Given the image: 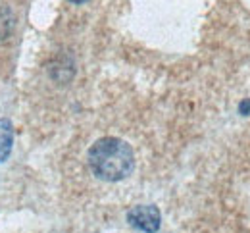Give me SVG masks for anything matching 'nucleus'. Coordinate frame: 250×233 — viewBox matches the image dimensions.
<instances>
[{"instance_id":"nucleus-3","label":"nucleus","mask_w":250,"mask_h":233,"mask_svg":"<svg viewBox=\"0 0 250 233\" xmlns=\"http://www.w3.org/2000/svg\"><path fill=\"white\" fill-rule=\"evenodd\" d=\"M14 148V126L8 118H0V162H6Z\"/></svg>"},{"instance_id":"nucleus-1","label":"nucleus","mask_w":250,"mask_h":233,"mask_svg":"<svg viewBox=\"0 0 250 233\" xmlns=\"http://www.w3.org/2000/svg\"><path fill=\"white\" fill-rule=\"evenodd\" d=\"M87 162L98 179L122 181L135 169V152L124 139L102 137L89 148Z\"/></svg>"},{"instance_id":"nucleus-4","label":"nucleus","mask_w":250,"mask_h":233,"mask_svg":"<svg viewBox=\"0 0 250 233\" xmlns=\"http://www.w3.org/2000/svg\"><path fill=\"white\" fill-rule=\"evenodd\" d=\"M239 114H241V116H250V99L241 100V104H239Z\"/></svg>"},{"instance_id":"nucleus-5","label":"nucleus","mask_w":250,"mask_h":233,"mask_svg":"<svg viewBox=\"0 0 250 233\" xmlns=\"http://www.w3.org/2000/svg\"><path fill=\"white\" fill-rule=\"evenodd\" d=\"M69 2H73V4H83V2H89V0H69Z\"/></svg>"},{"instance_id":"nucleus-2","label":"nucleus","mask_w":250,"mask_h":233,"mask_svg":"<svg viewBox=\"0 0 250 233\" xmlns=\"http://www.w3.org/2000/svg\"><path fill=\"white\" fill-rule=\"evenodd\" d=\"M127 222L131 228L143 233H156L162 224V214L154 204H139L127 212Z\"/></svg>"}]
</instances>
